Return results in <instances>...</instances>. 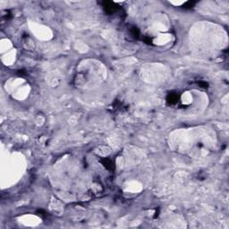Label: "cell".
Instances as JSON below:
<instances>
[{
    "mask_svg": "<svg viewBox=\"0 0 229 229\" xmlns=\"http://www.w3.org/2000/svg\"><path fill=\"white\" fill-rule=\"evenodd\" d=\"M102 5H103V8L106 11V13H108L109 15L115 13L118 9L117 5H116L114 2H111V1H105L102 3Z\"/></svg>",
    "mask_w": 229,
    "mask_h": 229,
    "instance_id": "cell-1",
    "label": "cell"
},
{
    "mask_svg": "<svg viewBox=\"0 0 229 229\" xmlns=\"http://www.w3.org/2000/svg\"><path fill=\"white\" fill-rule=\"evenodd\" d=\"M178 100H179V96L174 92L169 93L166 97V103L168 105H174L178 102Z\"/></svg>",
    "mask_w": 229,
    "mask_h": 229,
    "instance_id": "cell-2",
    "label": "cell"
},
{
    "mask_svg": "<svg viewBox=\"0 0 229 229\" xmlns=\"http://www.w3.org/2000/svg\"><path fill=\"white\" fill-rule=\"evenodd\" d=\"M101 163L103 164V166L107 168V169H108V170H110V171H112L113 169H114V164H113V162H112V160L111 159H109V158H102L101 159Z\"/></svg>",
    "mask_w": 229,
    "mask_h": 229,
    "instance_id": "cell-3",
    "label": "cell"
},
{
    "mask_svg": "<svg viewBox=\"0 0 229 229\" xmlns=\"http://www.w3.org/2000/svg\"><path fill=\"white\" fill-rule=\"evenodd\" d=\"M199 85H200V87H201V88H207V87H208V83H207V82H204V81H200V82H199Z\"/></svg>",
    "mask_w": 229,
    "mask_h": 229,
    "instance_id": "cell-5",
    "label": "cell"
},
{
    "mask_svg": "<svg viewBox=\"0 0 229 229\" xmlns=\"http://www.w3.org/2000/svg\"><path fill=\"white\" fill-rule=\"evenodd\" d=\"M131 34L132 35L133 38L138 39L140 37V31H139V29L137 28V27H132L131 29Z\"/></svg>",
    "mask_w": 229,
    "mask_h": 229,
    "instance_id": "cell-4",
    "label": "cell"
}]
</instances>
